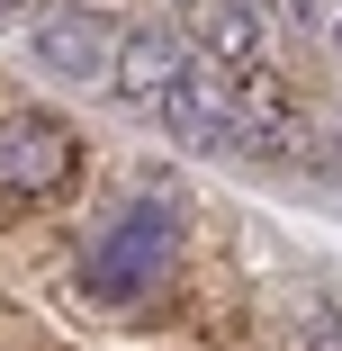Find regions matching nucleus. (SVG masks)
<instances>
[{"instance_id": "20e7f679", "label": "nucleus", "mask_w": 342, "mask_h": 351, "mask_svg": "<svg viewBox=\"0 0 342 351\" xmlns=\"http://www.w3.org/2000/svg\"><path fill=\"white\" fill-rule=\"evenodd\" d=\"M189 63V36L180 27H145V36H117V63H108V90L126 108H154V90Z\"/></svg>"}, {"instance_id": "7ed1b4c3", "label": "nucleus", "mask_w": 342, "mask_h": 351, "mask_svg": "<svg viewBox=\"0 0 342 351\" xmlns=\"http://www.w3.org/2000/svg\"><path fill=\"white\" fill-rule=\"evenodd\" d=\"M117 36H126V27L99 19V10H45V19H36V63L63 73V82H108Z\"/></svg>"}, {"instance_id": "f257e3e1", "label": "nucleus", "mask_w": 342, "mask_h": 351, "mask_svg": "<svg viewBox=\"0 0 342 351\" xmlns=\"http://www.w3.org/2000/svg\"><path fill=\"white\" fill-rule=\"evenodd\" d=\"M171 252H180V217H171V198L154 207H126L117 226H99L90 243H82V289L90 298H108V306H126V298H145L154 279L171 270Z\"/></svg>"}, {"instance_id": "f03ea898", "label": "nucleus", "mask_w": 342, "mask_h": 351, "mask_svg": "<svg viewBox=\"0 0 342 351\" xmlns=\"http://www.w3.org/2000/svg\"><path fill=\"white\" fill-rule=\"evenodd\" d=\"M73 171H82V135L54 108H10L0 117V189L10 198H54Z\"/></svg>"}, {"instance_id": "423d86ee", "label": "nucleus", "mask_w": 342, "mask_h": 351, "mask_svg": "<svg viewBox=\"0 0 342 351\" xmlns=\"http://www.w3.org/2000/svg\"><path fill=\"white\" fill-rule=\"evenodd\" d=\"M333 45H342V19H333Z\"/></svg>"}, {"instance_id": "0eeeda50", "label": "nucleus", "mask_w": 342, "mask_h": 351, "mask_svg": "<svg viewBox=\"0 0 342 351\" xmlns=\"http://www.w3.org/2000/svg\"><path fill=\"white\" fill-rule=\"evenodd\" d=\"M0 10H19V0H0Z\"/></svg>"}, {"instance_id": "39448f33", "label": "nucleus", "mask_w": 342, "mask_h": 351, "mask_svg": "<svg viewBox=\"0 0 342 351\" xmlns=\"http://www.w3.org/2000/svg\"><path fill=\"white\" fill-rule=\"evenodd\" d=\"M189 54H208V63H261V27L243 0H198V45Z\"/></svg>"}]
</instances>
